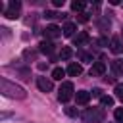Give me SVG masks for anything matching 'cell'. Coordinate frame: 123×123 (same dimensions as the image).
Masks as SVG:
<instances>
[{
    "label": "cell",
    "instance_id": "obj_20",
    "mask_svg": "<svg viewBox=\"0 0 123 123\" xmlns=\"http://www.w3.org/2000/svg\"><path fill=\"white\" fill-rule=\"evenodd\" d=\"M115 121H119V123H123V108H115Z\"/></svg>",
    "mask_w": 123,
    "mask_h": 123
},
{
    "label": "cell",
    "instance_id": "obj_9",
    "mask_svg": "<svg viewBox=\"0 0 123 123\" xmlns=\"http://www.w3.org/2000/svg\"><path fill=\"white\" fill-rule=\"evenodd\" d=\"M110 50H111L113 54H119V52L123 50V46H121V38H119V37H111V40H110Z\"/></svg>",
    "mask_w": 123,
    "mask_h": 123
},
{
    "label": "cell",
    "instance_id": "obj_18",
    "mask_svg": "<svg viewBox=\"0 0 123 123\" xmlns=\"http://www.w3.org/2000/svg\"><path fill=\"white\" fill-rule=\"evenodd\" d=\"M100 104L102 106H113V98L111 96H102L100 98Z\"/></svg>",
    "mask_w": 123,
    "mask_h": 123
},
{
    "label": "cell",
    "instance_id": "obj_5",
    "mask_svg": "<svg viewBox=\"0 0 123 123\" xmlns=\"http://www.w3.org/2000/svg\"><path fill=\"white\" fill-rule=\"evenodd\" d=\"M62 33H63V29H60L58 25H46V29H44L46 38H58V37H62Z\"/></svg>",
    "mask_w": 123,
    "mask_h": 123
},
{
    "label": "cell",
    "instance_id": "obj_1",
    "mask_svg": "<svg viewBox=\"0 0 123 123\" xmlns=\"http://www.w3.org/2000/svg\"><path fill=\"white\" fill-rule=\"evenodd\" d=\"M0 90H2L4 96L13 98V100H23V98L27 96V92H25L23 86H19V85H15V83H10V81L4 79V77L0 79Z\"/></svg>",
    "mask_w": 123,
    "mask_h": 123
},
{
    "label": "cell",
    "instance_id": "obj_23",
    "mask_svg": "<svg viewBox=\"0 0 123 123\" xmlns=\"http://www.w3.org/2000/svg\"><path fill=\"white\" fill-rule=\"evenodd\" d=\"M65 113L73 117V115H77V110H75V108H65Z\"/></svg>",
    "mask_w": 123,
    "mask_h": 123
},
{
    "label": "cell",
    "instance_id": "obj_25",
    "mask_svg": "<svg viewBox=\"0 0 123 123\" xmlns=\"http://www.w3.org/2000/svg\"><path fill=\"white\" fill-rule=\"evenodd\" d=\"M100 27H102V29L110 27V21H108V19H102V21H100Z\"/></svg>",
    "mask_w": 123,
    "mask_h": 123
},
{
    "label": "cell",
    "instance_id": "obj_19",
    "mask_svg": "<svg viewBox=\"0 0 123 123\" xmlns=\"http://www.w3.org/2000/svg\"><path fill=\"white\" fill-rule=\"evenodd\" d=\"M46 19H54V17H65V13H56V12H46L44 13Z\"/></svg>",
    "mask_w": 123,
    "mask_h": 123
},
{
    "label": "cell",
    "instance_id": "obj_11",
    "mask_svg": "<svg viewBox=\"0 0 123 123\" xmlns=\"http://www.w3.org/2000/svg\"><path fill=\"white\" fill-rule=\"evenodd\" d=\"M38 50H40L42 54H52V52H54V44H52L50 40H42V42L38 44Z\"/></svg>",
    "mask_w": 123,
    "mask_h": 123
},
{
    "label": "cell",
    "instance_id": "obj_10",
    "mask_svg": "<svg viewBox=\"0 0 123 123\" xmlns=\"http://www.w3.org/2000/svg\"><path fill=\"white\" fill-rule=\"evenodd\" d=\"M75 100H77V104L85 106V104H88V100H90V92H86V90H79V92L75 94Z\"/></svg>",
    "mask_w": 123,
    "mask_h": 123
},
{
    "label": "cell",
    "instance_id": "obj_28",
    "mask_svg": "<svg viewBox=\"0 0 123 123\" xmlns=\"http://www.w3.org/2000/svg\"><path fill=\"white\" fill-rule=\"evenodd\" d=\"M79 21H88V15H86V13H81V15H79Z\"/></svg>",
    "mask_w": 123,
    "mask_h": 123
},
{
    "label": "cell",
    "instance_id": "obj_13",
    "mask_svg": "<svg viewBox=\"0 0 123 123\" xmlns=\"http://www.w3.org/2000/svg\"><path fill=\"white\" fill-rule=\"evenodd\" d=\"M75 31H77V25H75V23H65V25H63V35H65V37H73Z\"/></svg>",
    "mask_w": 123,
    "mask_h": 123
},
{
    "label": "cell",
    "instance_id": "obj_21",
    "mask_svg": "<svg viewBox=\"0 0 123 123\" xmlns=\"http://www.w3.org/2000/svg\"><path fill=\"white\" fill-rule=\"evenodd\" d=\"M115 96L123 102V85H117V86H115Z\"/></svg>",
    "mask_w": 123,
    "mask_h": 123
},
{
    "label": "cell",
    "instance_id": "obj_26",
    "mask_svg": "<svg viewBox=\"0 0 123 123\" xmlns=\"http://www.w3.org/2000/svg\"><path fill=\"white\" fill-rule=\"evenodd\" d=\"M90 94H92V96H100V98H102V90H100V88H94Z\"/></svg>",
    "mask_w": 123,
    "mask_h": 123
},
{
    "label": "cell",
    "instance_id": "obj_3",
    "mask_svg": "<svg viewBox=\"0 0 123 123\" xmlns=\"http://www.w3.org/2000/svg\"><path fill=\"white\" fill-rule=\"evenodd\" d=\"M73 83H69V81H65V83H62V86H60V90H58V100L60 102H67V100H71V96H73Z\"/></svg>",
    "mask_w": 123,
    "mask_h": 123
},
{
    "label": "cell",
    "instance_id": "obj_7",
    "mask_svg": "<svg viewBox=\"0 0 123 123\" xmlns=\"http://www.w3.org/2000/svg\"><path fill=\"white\" fill-rule=\"evenodd\" d=\"M37 86H38L42 92H50V90L54 88L52 81H50V79H46V77H38V79H37Z\"/></svg>",
    "mask_w": 123,
    "mask_h": 123
},
{
    "label": "cell",
    "instance_id": "obj_27",
    "mask_svg": "<svg viewBox=\"0 0 123 123\" xmlns=\"http://www.w3.org/2000/svg\"><path fill=\"white\" fill-rule=\"evenodd\" d=\"M52 4H54V6H56V8H60V6H63V0H54V2H52Z\"/></svg>",
    "mask_w": 123,
    "mask_h": 123
},
{
    "label": "cell",
    "instance_id": "obj_16",
    "mask_svg": "<svg viewBox=\"0 0 123 123\" xmlns=\"http://www.w3.org/2000/svg\"><path fill=\"white\" fill-rule=\"evenodd\" d=\"M63 75H65V71H63L62 67H54V69H52V79L62 81V79H63Z\"/></svg>",
    "mask_w": 123,
    "mask_h": 123
},
{
    "label": "cell",
    "instance_id": "obj_15",
    "mask_svg": "<svg viewBox=\"0 0 123 123\" xmlns=\"http://www.w3.org/2000/svg\"><path fill=\"white\" fill-rule=\"evenodd\" d=\"M71 56H73V50H71L69 46H63V48L60 50V58H62V60H69Z\"/></svg>",
    "mask_w": 123,
    "mask_h": 123
},
{
    "label": "cell",
    "instance_id": "obj_4",
    "mask_svg": "<svg viewBox=\"0 0 123 123\" xmlns=\"http://www.w3.org/2000/svg\"><path fill=\"white\" fill-rule=\"evenodd\" d=\"M19 8H21V4H19L17 0H12V2L8 4L6 17H10V19H15V17H19Z\"/></svg>",
    "mask_w": 123,
    "mask_h": 123
},
{
    "label": "cell",
    "instance_id": "obj_2",
    "mask_svg": "<svg viewBox=\"0 0 123 123\" xmlns=\"http://www.w3.org/2000/svg\"><path fill=\"white\" fill-rule=\"evenodd\" d=\"M104 117H106V113H104L102 108H86L81 113V119L85 123H102Z\"/></svg>",
    "mask_w": 123,
    "mask_h": 123
},
{
    "label": "cell",
    "instance_id": "obj_24",
    "mask_svg": "<svg viewBox=\"0 0 123 123\" xmlns=\"http://www.w3.org/2000/svg\"><path fill=\"white\" fill-rule=\"evenodd\" d=\"M96 44H98V46H106V44H108V38H104V37H102V38H98V40H96Z\"/></svg>",
    "mask_w": 123,
    "mask_h": 123
},
{
    "label": "cell",
    "instance_id": "obj_8",
    "mask_svg": "<svg viewBox=\"0 0 123 123\" xmlns=\"http://www.w3.org/2000/svg\"><path fill=\"white\" fill-rule=\"evenodd\" d=\"M88 40H90V37H88V33H85V31H81V33L73 38L75 46H85V44H88Z\"/></svg>",
    "mask_w": 123,
    "mask_h": 123
},
{
    "label": "cell",
    "instance_id": "obj_12",
    "mask_svg": "<svg viewBox=\"0 0 123 123\" xmlns=\"http://www.w3.org/2000/svg\"><path fill=\"white\" fill-rule=\"evenodd\" d=\"M67 73H69L71 77H79V75L83 73V67H81L79 63H69V67H67Z\"/></svg>",
    "mask_w": 123,
    "mask_h": 123
},
{
    "label": "cell",
    "instance_id": "obj_17",
    "mask_svg": "<svg viewBox=\"0 0 123 123\" xmlns=\"http://www.w3.org/2000/svg\"><path fill=\"white\" fill-rule=\"evenodd\" d=\"M71 10H73V12H83V10H85V2H83V0L71 2Z\"/></svg>",
    "mask_w": 123,
    "mask_h": 123
},
{
    "label": "cell",
    "instance_id": "obj_14",
    "mask_svg": "<svg viewBox=\"0 0 123 123\" xmlns=\"http://www.w3.org/2000/svg\"><path fill=\"white\" fill-rule=\"evenodd\" d=\"M111 69H113L115 75H121V73H123V62H121V60H113V62H111Z\"/></svg>",
    "mask_w": 123,
    "mask_h": 123
},
{
    "label": "cell",
    "instance_id": "obj_6",
    "mask_svg": "<svg viewBox=\"0 0 123 123\" xmlns=\"http://www.w3.org/2000/svg\"><path fill=\"white\" fill-rule=\"evenodd\" d=\"M106 73V63L104 62H94L90 67V77H100Z\"/></svg>",
    "mask_w": 123,
    "mask_h": 123
},
{
    "label": "cell",
    "instance_id": "obj_22",
    "mask_svg": "<svg viewBox=\"0 0 123 123\" xmlns=\"http://www.w3.org/2000/svg\"><path fill=\"white\" fill-rule=\"evenodd\" d=\"M79 56H81V60H83V62H92V56H90V54H86V52H81Z\"/></svg>",
    "mask_w": 123,
    "mask_h": 123
}]
</instances>
